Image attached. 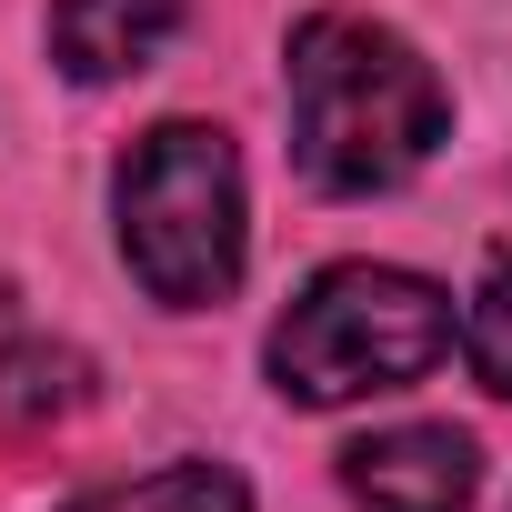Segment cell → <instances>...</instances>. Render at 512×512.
I'll use <instances>...</instances> for the list:
<instances>
[{
	"mask_svg": "<svg viewBox=\"0 0 512 512\" xmlns=\"http://www.w3.org/2000/svg\"><path fill=\"white\" fill-rule=\"evenodd\" d=\"M452 352V302L422 272L392 262H332L322 282H302V302L272 332V382L312 412L362 402V392H402Z\"/></svg>",
	"mask_w": 512,
	"mask_h": 512,
	"instance_id": "obj_2",
	"label": "cell"
},
{
	"mask_svg": "<svg viewBox=\"0 0 512 512\" xmlns=\"http://www.w3.org/2000/svg\"><path fill=\"white\" fill-rule=\"evenodd\" d=\"M462 352H472V372L512 402V262L472 292V312H462Z\"/></svg>",
	"mask_w": 512,
	"mask_h": 512,
	"instance_id": "obj_8",
	"label": "cell"
},
{
	"mask_svg": "<svg viewBox=\"0 0 512 512\" xmlns=\"http://www.w3.org/2000/svg\"><path fill=\"white\" fill-rule=\"evenodd\" d=\"M342 482L362 512H462L472 502V442L452 422H402L342 452Z\"/></svg>",
	"mask_w": 512,
	"mask_h": 512,
	"instance_id": "obj_4",
	"label": "cell"
},
{
	"mask_svg": "<svg viewBox=\"0 0 512 512\" xmlns=\"http://www.w3.org/2000/svg\"><path fill=\"white\" fill-rule=\"evenodd\" d=\"M121 251L151 302L171 312H201L241 282V251H251V221H241V161L211 121H161L131 141L121 161Z\"/></svg>",
	"mask_w": 512,
	"mask_h": 512,
	"instance_id": "obj_3",
	"label": "cell"
},
{
	"mask_svg": "<svg viewBox=\"0 0 512 512\" xmlns=\"http://www.w3.org/2000/svg\"><path fill=\"white\" fill-rule=\"evenodd\" d=\"M71 512H251V492H241V472H221V462H171V472L111 482V492H91V502H71Z\"/></svg>",
	"mask_w": 512,
	"mask_h": 512,
	"instance_id": "obj_6",
	"label": "cell"
},
{
	"mask_svg": "<svg viewBox=\"0 0 512 512\" xmlns=\"http://www.w3.org/2000/svg\"><path fill=\"white\" fill-rule=\"evenodd\" d=\"M81 352H51V342H21L11 362H0V412L11 422H41V412H71L81 402Z\"/></svg>",
	"mask_w": 512,
	"mask_h": 512,
	"instance_id": "obj_7",
	"label": "cell"
},
{
	"mask_svg": "<svg viewBox=\"0 0 512 512\" xmlns=\"http://www.w3.org/2000/svg\"><path fill=\"white\" fill-rule=\"evenodd\" d=\"M191 0H51V51L71 81H131L171 51Z\"/></svg>",
	"mask_w": 512,
	"mask_h": 512,
	"instance_id": "obj_5",
	"label": "cell"
},
{
	"mask_svg": "<svg viewBox=\"0 0 512 512\" xmlns=\"http://www.w3.org/2000/svg\"><path fill=\"white\" fill-rule=\"evenodd\" d=\"M442 131L452 101L402 31L362 11H312L292 31V151L322 191H392L442 151Z\"/></svg>",
	"mask_w": 512,
	"mask_h": 512,
	"instance_id": "obj_1",
	"label": "cell"
}]
</instances>
